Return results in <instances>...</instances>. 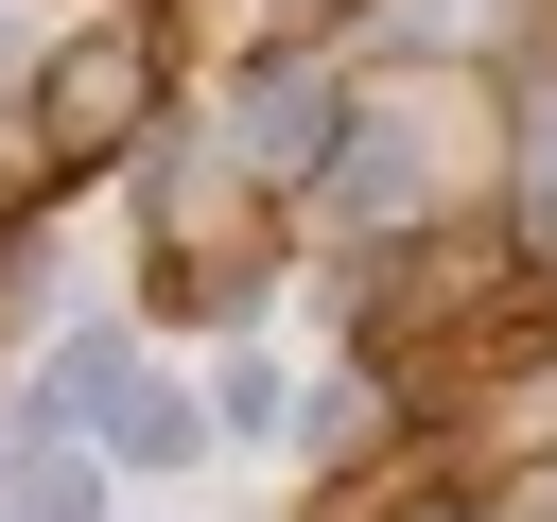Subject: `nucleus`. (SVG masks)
<instances>
[{
  "label": "nucleus",
  "mask_w": 557,
  "mask_h": 522,
  "mask_svg": "<svg viewBox=\"0 0 557 522\" xmlns=\"http://www.w3.org/2000/svg\"><path fill=\"white\" fill-rule=\"evenodd\" d=\"M540 226H557V122H540Z\"/></svg>",
  "instance_id": "f257e3e1"
}]
</instances>
